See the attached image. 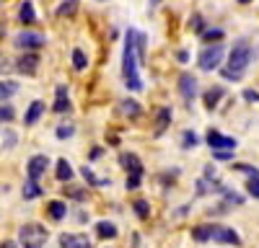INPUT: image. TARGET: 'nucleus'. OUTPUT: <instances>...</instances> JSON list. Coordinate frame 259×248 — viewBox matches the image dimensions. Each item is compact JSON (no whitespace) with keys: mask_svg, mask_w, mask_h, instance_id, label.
I'll use <instances>...</instances> for the list:
<instances>
[{"mask_svg":"<svg viewBox=\"0 0 259 248\" xmlns=\"http://www.w3.org/2000/svg\"><path fill=\"white\" fill-rule=\"evenodd\" d=\"M135 36H138V31L130 29L124 34V49H122V78H124V88L130 93H140L143 91V78H140L138 52H135Z\"/></svg>","mask_w":259,"mask_h":248,"instance_id":"f257e3e1","label":"nucleus"},{"mask_svg":"<svg viewBox=\"0 0 259 248\" xmlns=\"http://www.w3.org/2000/svg\"><path fill=\"white\" fill-rule=\"evenodd\" d=\"M251 57H254V47L249 44L246 39H239L233 44V49H231V54H228V65L221 70V75L226 78V80H241L244 75H246V70H249V65H251Z\"/></svg>","mask_w":259,"mask_h":248,"instance_id":"f03ea898","label":"nucleus"},{"mask_svg":"<svg viewBox=\"0 0 259 248\" xmlns=\"http://www.w3.org/2000/svg\"><path fill=\"white\" fill-rule=\"evenodd\" d=\"M50 240V230L41 222H26L18 227V245L21 248H45Z\"/></svg>","mask_w":259,"mask_h":248,"instance_id":"7ed1b4c3","label":"nucleus"},{"mask_svg":"<svg viewBox=\"0 0 259 248\" xmlns=\"http://www.w3.org/2000/svg\"><path fill=\"white\" fill-rule=\"evenodd\" d=\"M223 54H226L223 41H215V44H207V47L200 52V57H197V65H200V70H205V73H210V70H218V68H221V59H223Z\"/></svg>","mask_w":259,"mask_h":248,"instance_id":"20e7f679","label":"nucleus"},{"mask_svg":"<svg viewBox=\"0 0 259 248\" xmlns=\"http://www.w3.org/2000/svg\"><path fill=\"white\" fill-rule=\"evenodd\" d=\"M13 44H16L21 52H39L41 47L47 44V36L39 34V31H21V34H16Z\"/></svg>","mask_w":259,"mask_h":248,"instance_id":"39448f33","label":"nucleus"},{"mask_svg":"<svg viewBox=\"0 0 259 248\" xmlns=\"http://www.w3.org/2000/svg\"><path fill=\"white\" fill-rule=\"evenodd\" d=\"M47 168H50V158L47 155H31L29 158V163H26V176L31 178V181H39L41 176L47 173Z\"/></svg>","mask_w":259,"mask_h":248,"instance_id":"423d86ee","label":"nucleus"},{"mask_svg":"<svg viewBox=\"0 0 259 248\" xmlns=\"http://www.w3.org/2000/svg\"><path fill=\"white\" fill-rule=\"evenodd\" d=\"M177 86H179V96L184 98V103H192L194 96H197V78H194L192 73H182Z\"/></svg>","mask_w":259,"mask_h":248,"instance_id":"0eeeda50","label":"nucleus"},{"mask_svg":"<svg viewBox=\"0 0 259 248\" xmlns=\"http://www.w3.org/2000/svg\"><path fill=\"white\" fill-rule=\"evenodd\" d=\"M205 142L210 145V150H236V137H226V135H221L218 130H210L207 132V137H205Z\"/></svg>","mask_w":259,"mask_h":248,"instance_id":"6e6552de","label":"nucleus"},{"mask_svg":"<svg viewBox=\"0 0 259 248\" xmlns=\"http://www.w3.org/2000/svg\"><path fill=\"white\" fill-rule=\"evenodd\" d=\"M39 52H24L18 59H16V70L21 75H36V68H39Z\"/></svg>","mask_w":259,"mask_h":248,"instance_id":"1a4fd4ad","label":"nucleus"},{"mask_svg":"<svg viewBox=\"0 0 259 248\" xmlns=\"http://www.w3.org/2000/svg\"><path fill=\"white\" fill-rule=\"evenodd\" d=\"M212 240H215V243H226V245H241L239 233H236L233 227H221V225H215V230H212Z\"/></svg>","mask_w":259,"mask_h":248,"instance_id":"9d476101","label":"nucleus"},{"mask_svg":"<svg viewBox=\"0 0 259 248\" xmlns=\"http://www.w3.org/2000/svg\"><path fill=\"white\" fill-rule=\"evenodd\" d=\"M60 245L62 248H94L89 235H83V233H62L60 235Z\"/></svg>","mask_w":259,"mask_h":248,"instance_id":"9b49d317","label":"nucleus"},{"mask_svg":"<svg viewBox=\"0 0 259 248\" xmlns=\"http://www.w3.org/2000/svg\"><path fill=\"white\" fill-rule=\"evenodd\" d=\"M171 119H174V111H171V106H161V109L156 111V130H153L156 137H163V135H166V130L171 127Z\"/></svg>","mask_w":259,"mask_h":248,"instance_id":"f8f14e48","label":"nucleus"},{"mask_svg":"<svg viewBox=\"0 0 259 248\" xmlns=\"http://www.w3.org/2000/svg\"><path fill=\"white\" fill-rule=\"evenodd\" d=\"M119 165L127 171V173H145V168H143V160L135 155V153H122L119 155Z\"/></svg>","mask_w":259,"mask_h":248,"instance_id":"ddd939ff","label":"nucleus"},{"mask_svg":"<svg viewBox=\"0 0 259 248\" xmlns=\"http://www.w3.org/2000/svg\"><path fill=\"white\" fill-rule=\"evenodd\" d=\"M47 111V106H45V101H31L29 103V109H26V114H24V124H26V127H34V124L41 119V114H45Z\"/></svg>","mask_w":259,"mask_h":248,"instance_id":"4468645a","label":"nucleus"},{"mask_svg":"<svg viewBox=\"0 0 259 248\" xmlns=\"http://www.w3.org/2000/svg\"><path fill=\"white\" fill-rule=\"evenodd\" d=\"M223 96H226V88H223V86H212V88H207V91H205V96H202L205 109H207V111H215Z\"/></svg>","mask_w":259,"mask_h":248,"instance_id":"2eb2a0df","label":"nucleus"},{"mask_svg":"<svg viewBox=\"0 0 259 248\" xmlns=\"http://www.w3.org/2000/svg\"><path fill=\"white\" fill-rule=\"evenodd\" d=\"M18 21H21L24 26H34V24H36V8H34L31 0H24V3H21V8H18Z\"/></svg>","mask_w":259,"mask_h":248,"instance_id":"dca6fc26","label":"nucleus"},{"mask_svg":"<svg viewBox=\"0 0 259 248\" xmlns=\"http://www.w3.org/2000/svg\"><path fill=\"white\" fill-rule=\"evenodd\" d=\"M119 111H122V116H127V119H138V116L143 114V106H140L135 98H122V101H119Z\"/></svg>","mask_w":259,"mask_h":248,"instance_id":"f3484780","label":"nucleus"},{"mask_svg":"<svg viewBox=\"0 0 259 248\" xmlns=\"http://www.w3.org/2000/svg\"><path fill=\"white\" fill-rule=\"evenodd\" d=\"M47 215H50L55 222L65 220V215H68V204H65L62 199H52V202H47Z\"/></svg>","mask_w":259,"mask_h":248,"instance_id":"a211bd4d","label":"nucleus"},{"mask_svg":"<svg viewBox=\"0 0 259 248\" xmlns=\"http://www.w3.org/2000/svg\"><path fill=\"white\" fill-rule=\"evenodd\" d=\"M55 176H57V181H70L73 176H75V171H73V165H70V160H65V158H60L57 163H55Z\"/></svg>","mask_w":259,"mask_h":248,"instance_id":"6ab92c4d","label":"nucleus"},{"mask_svg":"<svg viewBox=\"0 0 259 248\" xmlns=\"http://www.w3.org/2000/svg\"><path fill=\"white\" fill-rule=\"evenodd\" d=\"M94 230H96V235L99 238H117V225L114 222H109V220H101V222H96V227H94Z\"/></svg>","mask_w":259,"mask_h":248,"instance_id":"aec40b11","label":"nucleus"},{"mask_svg":"<svg viewBox=\"0 0 259 248\" xmlns=\"http://www.w3.org/2000/svg\"><path fill=\"white\" fill-rule=\"evenodd\" d=\"M212 230H215V225H197V227H192V238L197 243L212 240Z\"/></svg>","mask_w":259,"mask_h":248,"instance_id":"412c9836","label":"nucleus"},{"mask_svg":"<svg viewBox=\"0 0 259 248\" xmlns=\"http://www.w3.org/2000/svg\"><path fill=\"white\" fill-rule=\"evenodd\" d=\"M70 59H73V68H75L78 73H83L85 68H89V57H85V52H83L80 47H75V49L70 52Z\"/></svg>","mask_w":259,"mask_h":248,"instance_id":"4be33fe9","label":"nucleus"},{"mask_svg":"<svg viewBox=\"0 0 259 248\" xmlns=\"http://www.w3.org/2000/svg\"><path fill=\"white\" fill-rule=\"evenodd\" d=\"M200 39L205 41V44H215V41H223L226 39V31L223 29H205L200 34Z\"/></svg>","mask_w":259,"mask_h":248,"instance_id":"5701e85b","label":"nucleus"},{"mask_svg":"<svg viewBox=\"0 0 259 248\" xmlns=\"http://www.w3.org/2000/svg\"><path fill=\"white\" fill-rule=\"evenodd\" d=\"M70 109H73L70 96H55V103H52V111L55 114H68Z\"/></svg>","mask_w":259,"mask_h":248,"instance_id":"b1692460","label":"nucleus"},{"mask_svg":"<svg viewBox=\"0 0 259 248\" xmlns=\"http://www.w3.org/2000/svg\"><path fill=\"white\" fill-rule=\"evenodd\" d=\"M21 194H24V199H36V197H41V186H39V181H26L24 183V192H21Z\"/></svg>","mask_w":259,"mask_h":248,"instance_id":"393cba45","label":"nucleus"},{"mask_svg":"<svg viewBox=\"0 0 259 248\" xmlns=\"http://www.w3.org/2000/svg\"><path fill=\"white\" fill-rule=\"evenodd\" d=\"M200 145V137L194 135L192 130H184V135H182V150H194Z\"/></svg>","mask_w":259,"mask_h":248,"instance_id":"a878e982","label":"nucleus"},{"mask_svg":"<svg viewBox=\"0 0 259 248\" xmlns=\"http://www.w3.org/2000/svg\"><path fill=\"white\" fill-rule=\"evenodd\" d=\"M13 93H18V83L16 80H0V98H11Z\"/></svg>","mask_w":259,"mask_h":248,"instance_id":"bb28decb","label":"nucleus"},{"mask_svg":"<svg viewBox=\"0 0 259 248\" xmlns=\"http://www.w3.org/2000/svg\"><path fill=\"white\" fill-rule=\"evenodd\" d=\"M80 176L85 178V181H89L91 186H106V183H109V181H106V178H96V173L89 168V165H83V168H80Z\"/></svg>","mask_w":259,"mask_h":248,"instance_id":"cd10ccee","label":"nucleus"},{"mask_svg":"<svg viewBox=\"0 0 259 248\" xmlns=\"http://www.w3.org/2000/svg\"><path fill=\"white\" fill-rule=\"evenodd\" d=\"M78 11V0H62L57 6V16H75Z\"/></svg>","mask_w":259,"mask_h":248,"instance_id":"c85d7f7f","label":"nucleus"},{"mask_svg":"<svg viewBox=\"0 0 259 248\" xmlns=\"http://www.w3.org/2000/svg\"><path fill=\"white\" fill-rule=\"evenodd\" d=\"M16 119V109L11 106V103H0V124H11Z\"/></svg>","mask_w":259,"mask_h":248,"instance_id":"c756f323","label":"nucleus"},{"mask_svg":"<svg viewBox=\"0 0 259 248\" xmlns=\"http://www.w3.org/2000/svg\"><path fill=\"white\" fill-rule=\"evenodd\" d=\"M246 192H249V197L259 199V171H254V173L249 176V181H246Z\"/></svg>","mask_w":259,"mask_h":248,"instance_id":"7c9ffc66","label":"nucleus"},{"mask_svg":"<svg viewBox=\"0 0 259 248\" xmlns=\"http://www.w3.org/2000/svg\"><path fill=\"white\" fill-rule=\"evenodd\" d=\"M133 210H135V215H138L140 220H148V215H150V204H148L145 199H138V202L133 204Z\"/></svg>","mask_w":259,"mask_h":248,"instance_id":"2f4dec72","label":"nucleus"},{"mask_svg":"<svg viewBox=\"0 0 259 248\" xmlns=\"http://www.w3.org/2000/svg\"><path fill=\"white\" fill-rule=\"evenodd\" d=\"M189 29H192L194 34H197V36H200V34L205 31V18H202L200 13H194V16L189 18Z\"/></svg>","mask_w":259,"mask_h":248,"instance_id":"473e14b6","label":"nucleus"},{"mask_svg":"<svg viewBox=\"0 0 259 248\" xmlns=\"http://www.w3.org/2000/svg\"><path fill=\"white\" fill-rule=\"evenodd\" d=\"M73 135H75L73 124H60V127L55 130V137H57V140H68V137H73Z\"/></svg>","mask_w":259,"mask_h":248,"instance_id":"72a5a7b5","label":"nucleus"},{"mask_svg":"<svg viewBox=\"0 0 259 248\" xmlns=\"http://www.w3.org/2000/svg\"><path fill=\"white\" fill-rule=\"evenodd\" d=\"M143 183V176L140 173H127V181H124V189L127 192H135L138 186Z\"/></svg>","mask_w":259,"mask_h":248,"instance_id":"f704fd0d","label":"nucleus"},{"mask_svg":"<svg viewBox=\"0 0 259 248\" xmlns=\"http://www.w3.org/2000/svg\"><path fill=\"white\" fill-rule=\"evenodd\" d=\"M16 142H18L16 132L6 130V132H3V150H13V148H16Z\"/></svg>","mask_w":259,"mask_h":248,"instance_id":"c9c22d12","label":"nucleus"},{"mask_svg":"<svg viewBox=\"0 0 259 248\" xmlns=\"http://www.w3.org/2000/svg\"><path fill=\"white\" fill-rule=\"evenodd\" d=\"M233 171H241V173H246V176H251L254 171H259L256 165H246V163H233Z\"/></svg>","mask_w":259,"mask_h":248,"instance_id":"e433bc0d","label":"nucleus"},{"mask_svg":"<svg viewBox=\"0 0 259 248\" xmlns=\"http://www.w3.org/2000/svg\"><path fill=\"white\" fill-rule=\"evenodd\" d=\"M215 160H233V150H212Z\"/></svg>","mask_w":259,"mask_h":248,"instance_id":"4c0bfd02","label":"nucleus"},{"mask_svg":"<svg viewBox=\"0 0 259 248\" xmlns=\"http://www.w3.org/2000/svg\"><path fill=\"white\" fill-rule=\"evenodd\" d=\"M244 98H246L249 103H256V101H259V91H251V88H246V91H244Z\"/></svg>","mask_w":259,"mask_h":248,"instance_id":"58836bf2","label":"nucleus"},{"mask_svg":"<svg viewBox=\"0 0 259 248\" xmlns=\"http://www.w3.org/2000/svg\"><path fill=\"white\" fill-rule=\"evenodd\" d=\"M177 59L184 65V62H189V52H184V49H182V52H177Z\"/></svg>","mask_w":259,"mask_h":248,"instance_id":"ea45409f","label":"nucleus"},{"mask_svg":"<svg viewBox=\"0 0 259 248\" xmlns=\"http://www.w3.org/2000/svg\"><path fill=\"white\" fill-rule=\"evenodd\" d=\"M101 155H104V150H101V148H94V150H91V160H99Z\"/></svg>","mask_w":259,"mask_h":248,"instance_id":"a19ab883","label":"nucleus"},{"mask_svg":"<svg viewBox=\"0 0 259 248\" xmlns=\"http://www.w3.org/2000/svg\"><path fill=\"white\" fill-rule=\"evenodd\" d=\"M161 3H163V0H148V6H150V8H156V6H161Z\"/></svg>","mask_w":259,"mask_h":248,"instance_id":"79ce46f5","label":"nucleus"},{"mask_svg":"<svg viewBox=\"0 0 259 248\" xmlns=\"http://www.w3.org/2000/svg\"><path fill=\"white\" fill-rule=\"evenodd\" d=\"M0 248H16V243H11V240H6L3 245H0Z\"/></svg>","mask_w":259,"mask_h":248,"instance_id":"37998d69","label":"nucleus"},{"mask_svg":"<svg viewBox=\"0 0 259 248\" xmlns=\"http://www.w3.org/2000/svg\"><path fill=\"white\" fill-rule=\"evenodd\" d=\"M239 3H241V6H246V3H251V0H239Z\"/></svg>","mask_w":259,"mask_h":248,"instance_id":"c03bdc74","label":"nucleus"},{"mask_svg":"<svg viewBox=\"0 0 259 248\" xmlns=\"http://www.w3.org/2000/svg\"><path fill=\"white\" fill-rule=\"evenodd\" d=\"M99 3H106V0H99Z\"/></svg>","mask_w":259,"mask_h":248,"instance_id":"a18cd8bd","label":"nucleus"},{"mask_svg":"<svg viewBox=\"0 0 259 248\" xmlns=\"http://www.w3.org/2000/svg\"><path fill=\"white\" fill-rule=\"evenodd\" d=\"M0 3H6V0H0Z\"/></svg>","mask_w":259,"mask_h":248,"instance_id":"49530a36","label":"nucleus"}]
</instances>
